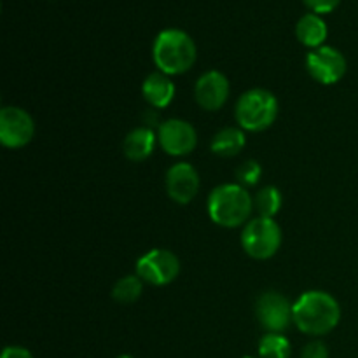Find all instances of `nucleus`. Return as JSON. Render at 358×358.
<instances>
[{
    "mask_svg": "<svg viewBox=\"0 0 358 358\" xmlns=\"http://www.w3.org/2000/svg\"><path fill=\"white\" fill-rule=\"evenodd\" d=\"M304 2L315 14H325L334 10L341 0H304Z\"/></svg>",
    "mask_w": 358,
    "mask_h": 358,
    "instance_id": "412c9836",
    "label": "nucleus"
},
{
    "mask_svg": "<svg viewBox=\"0 0 358 358\" xmlns=\"http://www.w3.org/2000/svg\"><path fill=\"white\" fill-rule=\"evenodd\" d=\"M161 147L171 156H187L196 149L198 135L189 122L180 119H168L159 126L157 133Z\"/></svg>",
    "mask_w": 358,
    "mask_h": 358,
    "instance_id": "9d476101",
    "label": "nucleus"
},
{
    "mask_svg": "<svg viewBox=\"0 0 358 358\" xmlns=\"http://www.w3.org/2000/svg\"><path fill=\"white\" fill-rule=\"evenodd\" d=\"M196 101L205 110H219L229 98V80L217 70L203 73L196 83Z\"/></svg>",
    "mask_w": 358,
    "mask_h": 358,
    "instance_id": "f8f14e48",
    "label": "nucleus"
},
{
    "mask_svg": "<svg viewBox=\"0 0 358 358\" xmlns=\"http://www.w3.org/2000/svg\"><path fill=\"white\" fill-rule=\"evenodd\" d=\"M245 358H252V357H245Z\"/></svg>",
    "mask_w": 358,
    "mask_h": 358,
    "instance_id": "a878e982",
    "label": "nucleus"
},
{
    "mask_svg": "<svg viewBox=\"0 0 358 358\" xmlns=\"http://www.w3.org/2000/svg\"><path fill=\"white\" fill-rule=\"evenodd\" d=\"M306 69L315 80L331 86L345 77L346 58L336 48L320 45L308 55Z\"/></svg>",
    "mask_w": 358,
    "mask_h": 358,
    "instance_id": "0eeeda50",
    "label": "nucleus"
},
{
    "mask_svg": "<svg viewBox=\"0 0 358 358\" xmlns=\"http://www.w3.org/2000/svg\"><path fill=\"white\" fill-rule=\"evenodd\" d=\"M301 358H329V352L327 348H325L324 343L313 341L310 343V345L304 346Z\"/></svg>",
    "mask_w": 358,
    "mask_h": 358,
    "instance_id": "4be33fe9",
    "label": "nucleus"
},
{
    "mask_svg": "<svg viewBox=\"0 0 358 358\" xmlns=\"http://www.w3.org/2000/svg\"><path fill=\"white\" fill-rule=\"evenodd\" d=\"M339 320L341 308L327 292L311 290L303 294L294 304V324L304 334L324 336L338 327Z\"/></svg>",
    "mask_w": 358,
    "mask_h": 358,
    "instance_id": "f257e3e1",
    "label": "nucleus"
},
{
    "mask_svg": "<svg viewBox=\"0 0 358 358\" xmlns=\"http://www.w3.org/2000/svg\"><path fill=\"white\" fill-rule=\"evenodd\" d=\"M143 98L152 105L154 108H164L171 103L175 96V84L170 77L163 72H154L143 80L142 86Z\"/></svg>",
    "mask_w": 358,
    "mask_h": 358,
    "instance_id": "ddd939ff",
    "label": "nucleus"
},
{
    "mask_svg": "<svg viewBox=\"0 0 358 358\" xmlns=\"http://www.w3.org/2000/svg\"><path fill=\"white\" fill-rule=\"evenodd\" d=\"M156 147V136L154 131L149 128H136L129 133L122 143V150H124L126 157L131 161H143L154 152Z\"/></svg>",
    "mask_w": 358,
    "mask_h": 358,
    "instance_id": "2eb2a0df",
    "label": "nucleus"
},
{
    "mask_svg": "<svg viewBox=\"0 0 358 358\" xmlns=\"http://www.w3.org/2000/svg\"><path fill=\"white\" fill-rule=\"evenodd\" d=\"M262 358H290V343L282 334H268L259 343Z\"/></svg>",
    "mask_w": 358,
    "mask_h": 358,
    "instance_id": "6ab92c4d",
    "label": "nucleus"
},
{
    "mask_svg": "<svg viewBox=\"0 0 358 358\" xmlns=\"http://www.w3.org/2000/svg\"><path fill=\"white\" fill-rule=\"evenodd\" d=\"M241 245L252 259L266 261L278 252L282 245V229L273 219L257 217L245 226Z\"/></svg>",
    "mask_w": 358,
    "mask_h": 358,
    "instance_id": "39448f33",
    "label": "nucleus"
},
{
    "mask_svg": "<svg viewBox=\"0 0 358 358\" xmlns=\"http://www.w3.org/2000/svg\"><path fill=\"white\" fill-rule=\"evenodd\" d=\"M247 138L245 133L238 128H224L213 136L212 152L220 157H233L243 150Z\"/></svg>",
    "mask_w": 358,
    "mask_h": 358,
    "instance_id": "dca6fc26",
    "label": "nucleus"
},
{
    "mask_svg": "<svg viewBox=\"0 0 358 358\" xmlns=\"http://www.w3.org/2000/svg\"><path fill=\"white\" fill-rule=\"evenodd\" d=\"M2 358H34L28 350L20 348V346H9V348L3 350Z\"/></svg>",
    "mask_w": 358,
    "mask_h": 358,
    "instance_id": "5701e85b",
    "label": "nucleus"
},
{
    "mask_svg": "<svg viewBox=\"0 0 358 358\" xmlns=\"http://www.w3.org/2000/svg\"><path fill=\"white\" fill-rule=\"evenodd\" d=\"M168 196L178 205H187L199 191V175L189 163H177L166 173Z\"/></svg>",
    "mask_w": 358,
    "mask_h": 358,
    "instance_id": "9b49d317",
    "label": "nucleus"
},
{
    "mask_svg": "<svg viewBox=\"0 0 358 358\" xmlns=\"http://www.w3.org/2000/svg\"><path fill=\"white\" fill-rule=\"evenodd\" d=\"M117 358H133V357H129V355H121V357H117Z\"/></svg>",
    "mask_w": 358,
    "mask_h": 358,
    "instance_id": "393cba45",
    "label": "nucleus"
},
{
    "mask_svg": "<svg viewBox=\"0 0 358 358\" xmlns=\"http://www.w3.org/2000/svg\"><path fill=\"white\" fill-rule=\"evenodd\" d=\"M261 164L254 159L245 161V163L236 170V178L240 180V184L243 185H255L259 182V178H261Z\"/></svg>",
    "mask_w": 358,
    "mask_h": 358,
    "instance_id": "aec40b11",
    "label": "nucleus"
},
{
    "mask_svg": "<svg viewBox=\"0 0 358 358\" xmlns=\"http://www.w3.org/2000/svg\"><path fill=\"white\" fill-rule=\"evenodd\" d=\"M34 119L20 107H3L0 112V142L9 149H20L31 142Z\"/></svg>",
    "mask_w": 358,
    "mask_h": 358,
    "instance_id": "6e6552de",
    "label": "nucleus"
},
{
    "mask_svg": "<svg viewBox=\"0 0 358 358\" xmlns=\"http://www.w3.org/2000/svg\"><path fill=\"white\" fill-rule=\"evenodd\" d=\"M278 117V101L266 90H250L236 103V121L247 131H264Z\"/></svg>",
    "mask_w": 358,
    "mask_h": 358,
    "instance_id": "20e7f679",
    "label": "nucleus"
},
{
    "mask_svg": "<svg viewBox=\"0 0 358 358\" xmlns=\"http://www.w3.org/2000/svg\"><path fill=\"white\" fill-rule=\"evenodd\" d=\"M143 122H145V128L152 129V126H157L159 128L163 122H159V114L154 110H147L145 114H143Z\"/></svg>",
    "mask_w": 358,
    "mask_h": 358,
    "instance_id": "b1692460",
    "label": "nucleus"
},
{
    "mask_svg": "<svg viewBox=\"0 0 358 358\" xmlns=\"http://www.w3.org/2000/svg\"><path fill=\"white\" fill-rule=\"evenodd\" d=\"M296 35L306 48H320L324 41L327 38V24L318 14L308 13L297 21Z\"/></svg>",
    "mask_w": 358,
    "mask_h": 358,
    "instance_id": "4468645a",
    "label": "nucleus"
},
{
    "mask_svg": "<svg viewBox=\"0 0 358 358\" xmlns=\"http://www.w3.org/2000/svg\"><path fill=\"white\" fill-rule=\"evenodd\" d=\"M180 273V261L170 250L154 248L136 262V275L150 285L163 287L173 282Z\"/></svg>",
    "mask_w": 358,
    "mask_h": 358,
    "instance_id": "423d86ee",
    "label": "nucleus"
},
{
    "mask_svg": "<svg viewBox=\"0 0 358 358\" xmlns=\"http://www.w3.org/2000/svg\"><path fill=\"white\" fill-rule=\"evenodd\" d=\"M282 192L273 185H266L257 192L254 199V208L259 213V217L264 219H273L282 208Z\"/></svg>",
    "mask_w": 358,
    "mask_h": 358,
    "instance_id": "f3484780",
    "label": "nucleus"
},
{
    "mask_svg": "<svg viewBox=\"0 0 358 358\" xmlns=\"http://www.w3.org/2000/svg\"><path fill=\"white\" fill-rule=\"evenodd\" d=\"M152 56L159 72L166 76H178L192 69L198 58V49L185 31L168 28L154 41Z\"/></svg>",
    "mask_w": 358,
    "mask_h": 358,
    "instance_id": "f03ea898",
    "label": "nucleus"
},
{
    "mask_svg": "<svg viewBox=\"0 0 358 358\" xmlns=\"http://www.w3.org/2000/svg\"><path fill=\"white\" fill-rule=\"evenodd\" d=\"M257 318L271 334L285 331L294 320V306L278 292H264L257 301Z\"/></svg>",
    "mask_w": 358,
    "mask_h": 358,
    "instance_id": "1a4fd4ad",
    "label": "nucleus"
},
{
    "mask_svg": "<svg viewBox=\"0 0 358 358\" xmlns=\"http://www.w3.org/2000/svg\"><path fill=\"white\" fill-rule=\"evenodd\" d=\"M142 282L143 280L140 278L138 275L124 276V278H121L114 285V289H112V297L121 304L135 303V301L142 296Z\"/></svg>",
    "mask_w": 358,
    "mask_h": 358,
    "instance_id": "a211bd4d",
    "label": "nucleus"
},
{
    "mask_svg": "<svg viewBox=\"0 0 358 358\" xmlns=\"http://www.w3.org/2000/svg\"><path fill=\"white\" fill-rule=\"evenodd\" d=\"M254 201L240 184L219 185L208 198V215L217 226L238 227L250 217Z\"/></svg>",
    "mask_w": 358,
    "mask_h": 358,
    "instance_id": "7ed1b4c3",
    "label": "nucleus"
}]
</instances>
